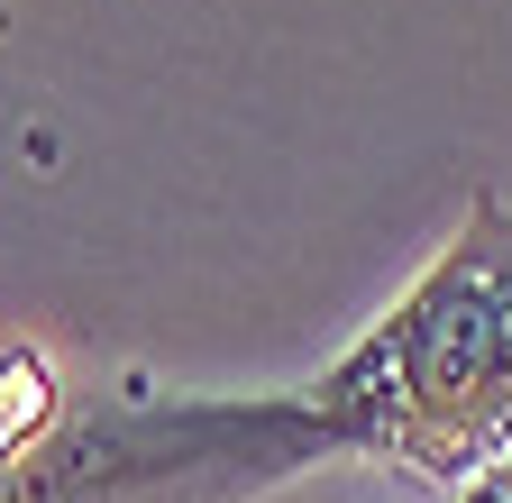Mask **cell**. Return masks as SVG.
<instances>
[{"instance_id": "obj_2", "label": "cell", "mask_w": 512, "mask_h": 503, "mask_svg": "<svg viewBox=\"0 0 512 503\" xmlns=\"http://www.w3.org/2000/svg\"><path fill=\"white\" fill-rule=\"evenodd\" d=\"M458 503H512V467H494V476H485V485H467Z\"/></svg>"}, {"instance_id": "obj_3", "label": "cell", "mask_w": 512, "mask_h": 503, "mask_svg": "<svg viewBox=\"0 0 512 503\" xmlns=\"http://www.w3.org/2000/svg\"><path fill=\"white\" fill-rule=\"evenodd\" d=\"M0 28H10V0H0Z\"/></svg>"}, {"instance_id": "obj_1", "label": "cell", "mask_w": 512, "mask_h": 503, "mask_svg": "<svg viewBox=\"0 0 512 503\" xmlns=\"http://www.w3.org/2000/svg\"><path fill=\"white\" fill-rule=\"evenodd\" d=\"M293 394L311 403L330 458L403 467L439 494L512 467V202L476 193L421 284Z\"/></svg>"}]
</instances>
